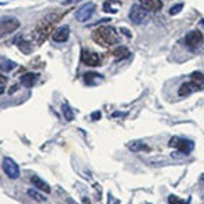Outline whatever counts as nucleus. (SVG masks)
<instances>
[{"label":"nucleus","instance_id":"nucleus-1","mask_svg":"<svg viewBox=\"0 0 204 204\" xmlns=\"http://www.w3.org/2000/svg\"><path fill=\"white\" fill-rule=\"evenodd\" d=\"M63 14H49L48 16H45L41 22L36 26V30H34V40H36L38 44H42L45 40L48 38L50 33H53V26L55 23L61 19Z\"/></svg>","mask_w":204,"mask_h":204},{"label":"nucleus","instance_id":"nucleus-2","mask_svg":"<svg viewBox=\"0 0 204 204\" xmlns=\"http://www.w3.org/2000/svg\"><path fill=\"white\" fill-rule=\"evenodd\" d=\"M93 40L101 46L109 48L118 42V36L116 30L110 26H101L93 31Z\"/></svg>","mask_w":204,"mask_h":204},{"label":"nucleus","instance_id":"nucleus-3","mask_svg":"<svg viewBox=\"0 0 204 204\" xmlns=\"http://www.w3.org/2000/svg\"><path fill=\"white\" fill-rule=\"evenodd\" d=\"M170 147H174L177 148L180 152H182L184 155H188L191 154V151L193 150L195 147V143L192 140H188V139H181V137H172L170 143H169Z\"/></svg>","mask_w":204,"mask_h":204},{"label":"nucleus","instance_id":"nucleus-4","mask_svg":"<svg viewBox=\"0 0 204 204\" xmlns=\"http://www.w3.org/2000/svg\"><path fill=\"white\" fill-rule=\"evenodd\" d=\"M19 26H21V23H19V21L16 18H14V16H4V18L0 19V36L14 33Z\"/></svg>","mask_w":204,"mask_h":204},{"label":"nucleus","instance_id":"nucleus-5","mask_svg":"<svg viewBox=\"0 0 204 204\" xmlns=\"http://www.w3.org/2000/svg\"><path fill=\"white\" fill-rule=\"evenodd\" d=\"M203 41H204V37H203V34H201L199 30H193V31L188 33V34L185 36V38H184L185 45L189 48V49H192V50L200 48L201 45H203Z\"/></svg>","mask_w":204,"mask_h":204},{"label":"nucleus","instance_id":"nucleus-6","mask_svg":"<svg viewBox=\"0 0 204 204\" xmlns=\"http://www.w3.org/2000/svg\"><path fill=\"white\" fill-rule=\"evenodd\" d=\"M94 11H95V4L93 3V1H87V3H84L82 7H79V8H78V11H76V21H79V22L89 21V19L93 16Z\"/></svg>","mask_w":204,"mask_h":204},{"label":"nucleus","instance_id":"nucleus-7","mask_svg":"<svg viewBox=\"0 0 204 204\" xmlns=\"http://www.w3.org/2000/svg\"><path fill=\"white\" fill-rule=\"evenodd\" d=\"M3 170L4 173L7 174V177L12 178V180H16V178L19 177V174H21V172H19V166L16 165V162H15L14 159H11V158L6 157L3 159Z\"/></svg>","mask_w":204,"mask_h":204},{"label":"nucleus","instance_id":"nucleus-8","mask_svg":"<svg viewBox=\"0 0 204 204\" xmlns=\"http://www.w3.org/2000/svg\"><path fill=\"white\" fill-rule=\"evenodd\" d=\"M146 16H147V11H146L140 4L132 6V8H131V11H129V19L133 23H142L146 19Z\"/></svg>","mask_w":204,"mask_h":204},{"label":"nucleus","instance_id":"nucleus-9","mask_svg":"<svg viewBox=\"0 0 204 204\" xmlns=\"http://www.w3.org/2000/svg\"><path fill=\"white\" fill-rule=\"evenodd\" d=\"M82 61L89 67H98L101 64L99 56L94 52H89V50H83L82 52Z\"/></svg>","mask_w":204,"mask_h":204},{"label":"nucleus","instance_id":"nucleus-10","mask_svg":"<svg viewBox=\"0 0 204 204\" xmlns=\"http://www.w3.org/2000/svg\"><path fill=\"white\" fill-rule=\"evenodd\" d=\"M69 37V26H60L52 33V38L55 42H65Z\"/></svg>","mask_w":204,"mask_h":204},{"label":"nucleus","instance_id":"nucleus-11","mask_svg":"<svg viewBox=\"0 0 204 204\" xmlns=\"http://www.w3.org/2000/svg\"><path fill=\"white\" fill-rule=\"evenodd\" d=\"M199 89H200V86H199L197 83L193 82V80H189V82H185L180 86V89H178V95H180V97L189 95V94H192V93L197 91Z\"/></svg>","mask_w":204,"mask_h":204},{"label":"nucleus","instance_id":"nucleus-12","mask_svg":"<svg viewBox=\"0 0 204 204\" xmlns=\"http://www.w3.org/2000/svg\"><path fill=\"white\" fill-rule=\"evenodd\" d=\"M140 6L146 11H159L163 4L161 0H140Z\"/></svg>","mask_w":204,"mask_h":204},{"label":"nucleus","instance_id":"nucleus-13","mask_svg":"<svg viewBox=\"0 0 204 204\" xmlns=\"http://www.w3.org/2000/svg\"><path fill=\"white\" fill-rule=\"evenodd\" d=\"M31 184L36 186L37 189L42 191V192H45V193H50V186L48 185L44 180H41L38 176H33L31 177Z\"/></svg>","mask_w":204,"mask_h":204},{"label":"nucleus","instance_id":"nucleus-14","mask_svg":"<svg viewBox=\"0 0 204 204\" xmlns=\"http://www.w3.org/2000/svg\"><path fill=\"white\" fill-rule=\"evenodd\" d=\"M37 79H38V75H37V74L27 72V74H25L21 78V83L23 84V86H26V87H33L34 84H36Z\"/></svg>","mask_w":204,"mask_h":204},{"label":"nucleus","instance_id":"nucleus-15","mask_svg":"<svg viewBox=\"0 0 204 204\" xmlns=\"http://www.w3.org/2000/svg\"><path fill=\"white\" fill-rule=\"evenodd\" d=\"M127 147L129 148L131 151H133V152H139V151H142V150H148V146L144 142H140V140H133V142L128 143Z\"/></svg>","mask_w":204,"mask_h":204},{"label":"nucleus","instance_id":"nucleus-16","mask_svg":"<svg viewBox=\"0 0 204 204\" xmlns=\"http://www.w3.org/2000/svg\"><path fill=\"white\" fill-rule=\"evenodd\" d=\"M16 67V63L15 61H11L10 59H0V69L4 72H8V71H12L14 68Z\"/></svg>","mask_w":204,"mask_h":204},{"label":"nucleus","instance_id":"nucleus-17","mask_svg":"<svg viewBox=\"0 0 204 204\" xmlns=\"http://www.w3.org/2000/svg\"><path fill=\"white\" fill-rule=\"evenodd\" d=\"M129 55H131L129 50H128L125 46H120V48H117V49L113 52V56H114L116 59H120V60H121V59H127Z\"/></svg>","mask_w":204,"mask_h":204},{"label":"nucleus","instance_id":"nucleus-18","mask_svg":"<svg viewBox=\"0 0 204 204\" xmlns=\"http://www.w3.org/2000/svg\"><path fill=\"white\" fill-rule=\"evenodd\" d=\"M61 109H63V114H64L65 120H67V121H72V120H74V112H72V109L69 108V105L63 104Z\"/></svg>","mask_w":204,"mask_h":204},{"label":"nucleus","instance_id":"nucleus-19","mask_svg":"<svg viewBox=\"0 0 204 204\" xmlns=\"http://www.w3.org/2000/svg\"><path fill=\"white\" fill-rule=\"evenodd\" d=\"M27 195L30 196V197L33 199V200H37V201H45V196H42V195H40L37 191H34V189H29L27 191Z\"/></svg>","mask_w":204,"mask_h":204},{"label":"nucleus","instance_id":"nucleus-20","mask_svg":"<svg viewBox=\"0 0 204 204\" xmlns=\"http://www.w3.org/2000/svg\"><path fill=\"white\" fill-rule=\"evenodd\" d=\"M192 80L197 83L199 86H203L204 84V74H201V72H193L192 74Z\"/></svg>","mask_w":204,"mask_h":204},{"label":"nucleus","instance_id":"nucleus-21","mask_svg":"<svg viewBox=\"0 0 204 204\" xmlns=\"http://www.w3.org/2000/svg\"><path fill=\"white\" fill-rule=\"evenodd\" d=\"M182 7H184V4L182 3H180V4H177V6H174V7H172L170 8V15H176V14H178V12L182 10Z\"/></svg>","mask_w":204,"mask_h":204},{"label":"nucleus","instance_id":"nucleus-22","mask_svg":"<svg viewBox=\"0 0 204 204\" xmlns=\"http://www.w3.org/2000/svg\"><path fill=\"white\" fill-rule=\"evenodd\" d=\"M169 203H170V204H182V200L176 199L174 196H170V197H169Z\"/></svg>","mask_w":204,"mask_h":204},{"label":"nucleus","instance_id":"nucleus-23","mask_svg":"<svg viewBox=\"0 0 204 204\" xmlns=\"http://www.w3.org/2000/svg\"><path fill=\"white\" fill-rule=\"evenodd\" d=\"M99 118H101V112H94V113H91V120L97 121V120H99Z\"/></svg>","mask_w":204,"mask_h":204},{"label":"nucleus","instance_id":"nucleus-24","mask_svg":"<svg viewBox=\"0 0 204 204\" xmlns=\"http://www.w3.org/2000/svg\"><path fill=\"white\" fill-rule=\"evenodd\" d=\"M108 201H110V204H120V201L116 200V199H113L112 195H109V199H108Z\"/></svg>","mask_w":204,"mask_h":204},{"label":"nucleus","instance_id":"nucleus-25","mask_svg":"<svg viewBox=\"0 0 204 204\" xmlns=\"http://www.w3.org/2000/svg\"><path fill=\"white\" fill-rule=\"evenodd\" d=\"M76 1H79V0H64L63 1V6H67V4H71V3H76Z\"/></svg>","mask_w":204,"mask_h":204},{"label":"nucleus","instance_id":"nucleus-26","mask_svg":"<svg viewBox=\"0 0 204 204\" xmlns=\"http://www.w3.org/2000/svg\"><path fill=\"white\" fill-rule=\"evenodd\" d=\"M6 82H7V78H6V76H3V75L0 74V84H4Z\"/></svg>","mask_w":204,"mask_h":204},{"label":"nucleus","instance_id":"nucleus-27","mask_svg":"<svg viewBox=\"0 0 204 204\" xmlns=\"http://www.w3.org/2000/svg\"><path fill=\"white\" fill-rule=\"evenodd\" d=\"M121 31H124V34H125V36H127V37H131V33L128 31L127 29H121Z\"/></svg>","mask_w":204,"mask_h":204},{"label":"nucleus","instance_id":"nucleus-28","mask_svg":"<svg viewBox=\"0 0 204 204\" xmlns=\"http://www.w3.org/2000/svg\"><path fill=\"white\" fill-rule=\"evenodd\" d=\"M3 93H4V87L0 86V94H3Z\"/></svg>","mask_w":204,"mask_h":204},{"label":"nucleus","instance_id":"nucleus-29","mask_svg":"<svg viewBox=\"0 0 204 204\" xmlns=\"http://www.w3.org/2000/svg\"><path fill=\"white\" fill-rule=\"evenodd\" d=\"M0 4H4V3H0Z\"/></svg>","mask_w":204,"mask_h":204}]
</instances>
